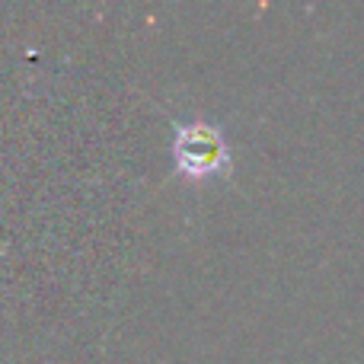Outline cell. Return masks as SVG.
<instances>
[{
    "label": "cell",
    "mask_w": 364,
    "mask_h": 364,
    "mask_svg": "<svg viewBox=\"0 0 364 364\" xmlns=\"http://www.w3.org/2000/svg\"><path fill=\"white\" fill-rule=\"evenodd\" d=\"M176 166L186 176H211L227 166V144L214 128L186 125L176 134Z\"/></svg>",
    "instance_id": "obj_1"
}]
</instances>
